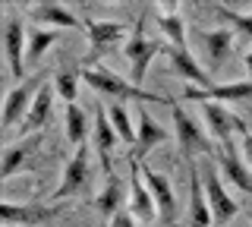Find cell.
<instances>
[{
    "label": "cell",
    "instance_id": "cell-1",
    "mask_svg": "<svg viewBox=\"0 0 252 227\" xmlns=\"http://www.w3.org/2000/svg\"><path fill=\"white\" fill-rule=\"evenodd\" d=\"M82 79L89 82L94 92H101V95H107L114 101H164V98L152 95V92L139 89V85L126 82L123 76H117L114 69H107V66H85Z\"/></svg>",
    "mask_w": 252,
    "mask_h": 227
},
{
    "label": "cell",
    "instance_id": "cell-2",
    "mask_svg": "<svg viewBox=\"0 0 252 227\" xmlns=\"http://www.w3.org/2000/svg\"><path fill=\"white\" fill-rule=\"evenodd\" d=\"M164 51H167V48H161L158 41H152V38L145 35V13H142L139 22L132 26L129 41L123 44V57L129 60V82L142 89V79H145V73H148V66H152V60L158 57V54H164Z\"/></svg>",
    "mask_w": 252,
    "mask_h": 227
},
{
    "label": "cell",
    "instance_id": "cell-3",
    "mask_svg": "<svg viewBox=\"0 0 252 227\" xmlns=\"http://www.w3.org/2000/svg\"><path fill=\"white\" fill-rule=\"evenodd\" d=\"M47 73H38V76H29L26 82L13 85L10 92H6V101H3V130H13L16 123H22L32 111V101L35 95L41 92V85L47 82L44 79Z\"/></svg>",
    "mask_w": 252,
    "mask_h": 227
},
{
    "label": "cell",
    "instance_id": "cell-4",
    "mask_svg": "<svg viewBox=\"0 0 252 227\" xmlns=\"http://www.w3.org/2000/svg\"><path fill=\"white\" fill-rule=\"evenodd\" d=\"M170 114H173V127H177V145H180V155H183L186 161H192L195 152H208L215 155V148H211L208 136H205V130L199 123L189 117L180 104H170Z\"/></svg>",
    "mask_w": 252,
    "mask_h": 227
},
{
    "label": "cell",
    "instance_id": "cell-5",
    "mask_svg": "<svg viewBox=\"0 0 252 227\" xmlns=\"http://www.w3.org/2000/svg\"><path fill=\"white\" fill-rule=\"evenodd\" d=\"M85 32H89V41H92V54L85 57V66H92L101 54L114 51L117 44H126V26L123 22H114V19H85Z\"/></svg>",
    "mask_w": 252,
    "mask_h": 227
},
{
    "label": "cell",
    "instance_id": "cell-6",
    "mask_svg": "<svg viewBox=\"0 0 252 227\" xmlns=\"http://www.w3.org/2000/svg\"><path fill=\"white\" fill-rule=\"evenodd\" d=\"M60 215V205H41V202H3L0 218L3 227H38Z\"/></svg>",
    "mask_w": 252,
    "mask_h": 227
},
{
    "label": "cell",
    "instance_id": "cell-7",
    "mask_svg": "<svg viewBox=\"0 0 252 227\" xmlns=\"http://www.w3.org/2000/svg\"><path fill=\"white\" fill-rule=\"evenodd\" d=\"M129 211H132V218H139V221H145V224L158 221L155 195L148 193V186H145V177H142V161H139L136 152L129 155Z\"/></svg>",
    "mask_w": 252,
    "mask_h": 227
},
{
    "label": "cell",
    "instance_id": "cell-8",
    "mask_svg": "<svg viewBox=\"0 0 252 227\" xmlns=\"http://www.w3.org/2000/svg\"><path fill=\"white\" fill-rule=\"evenodd\" d=\"M3 51H6V66H10V79L26 82V26L19 16H10L3 26Z\"/></svg>",
    "mask_w": 252,
    "mask_h": 227
},
{
    "label": "cell",
    "instance_id": "cell-9",
    "mask_svg": "<svg viewBox=\"0 0 252 227\" xmlns=\"http://www.w3.org/2000/svg\"><path fill=\"white\" fill-rule=\"evenodd\" d=\"M205 195H208L211 215H215V227L227 224L230 218L240 215V202H236L233 195L224 190V183H220V174H218L215 167H208V170H205Z\"/></svg>",
    "mask_w": 252,
    "mask_h": 227
},
{
    "label": "cell",
    "instance_id": "cell-10",
    "mask_svg": "<svg viewBox=\"0 0 252 227\" xmlns=\"http://www.w3.org/2000/svg\"><path fill=\"white\" fill-rule=\"evenodd\" d=\"M85 183H89V148L82 145V148H76V155L66 161L60 186L54 190L51 202H60V199H66V195H79L85 190Z\"/></svg>",
    "mask_w": 252,
    "mask_h": 227
},
{
    "label": "cell",
    "instance_id": "cell-11",
    "mask_svg": "<svg viewBox=\"0 0 252 227\" xmlns=\"http://www.w3.org/2000/svg\"><path fill=\"white\" fill-rule=\"evenodd\" d=\"M142 177H145L148 193L155 195V205H158V221L161 224H177V195H173V186L164 174H158L152 167H142Z\"/></svg>",
    "mask_w": 252,
    "mask_h": 227
},
{
    "label": "cell",
    "instance_id": "cell-12",
    "mask_svg": "<svg viewBox=\"0 0 252 227\" xmlns=\"http://www.w3.org/2000/svg\"><path fill=\"white\" fill-rule=\"evenodd\" d=\"M167 54V60H170V66L177 69V76H183V79L189 82V89H215V79H211V73H205L202 64L192 57V51L189 48H167L164 51Z\"/></svg>",
    "mask_w": 252,
    "mask_h": 227
},
{
    "label": "cell",
    "instance_id": "cell-13",
    "mask_svg": "<svg viewBox=\"0 0 252 227\" xmlns=\"http://www.w3.org/2000/svg\"><path fill=\"white\" fill-rule=\"evenodd\" d=\"M215 161H218L220 177H227V180L236 186V190H243L246 195H252V170L243 164V158H240V152H236L233 142L220 145L218 152H215Z\"/></svg>",
    "mask_w": 252,
    "mask_h": 227
},
{
    "label": "cell",
    "instance_id": "cell-14",
    "mask_svg": "<svg viewBox=\"0 0 252 227\" xmlns=\"http://www.w3.org/2000/svg\"><path fill=\"white\" fill-rule=\"evenodd\" d=\"M199 44L205 48V60H208V66L218 69L224 66V60H227V54H230L233 48V29H211V32H199Z\"/></svg>",
    "mask_w": 252,
    "mask_h": 227
},
{
    "label": "cell",
    "instance_id": "cell-15",
    "mask_svg": "<svg viewBox=\"0 0 252 227\" xmlns=\"http://www.w3.org/2000/svg\"><path fill=\"white\" fill-rule=\"evenodd\" d=\"M202 114H205V123H208V132L218 139L220 145L233 142V132H236L240 117H233L224 104H215V101H205V104H202Z\"/></svg>",
    "mask_w": 252,
    "mask_h": 227
},
{
    "label": "cell",
    "instance_id": "cell-16",
    "mask_svg": "<svg viewBox=\"0 0 252 227\" xmlns=\"http://www.w3.org/2000/svg\"><path fill=\"white\" fill-rule=\"evenodd\" d=\"M186 98L189 101H199V104H205V101H252V79L246 82H230V85H215V89H186Z\"/></svg>",
    "mask_w": 252,
    "mask_h": 227
},
{
    "label": "cell",
    "instance_id": "cell-17",
    "mask_svg": "<svg viewBox=\"0 0 252 227\" xmlns=\"http://www.w3.org/2000/svg\"><path fill=\"white\" fill-rule=\"evenodd\" d=\"M54 95H57V89H54L51 82L41 85V92L35 95V101H32V111L29 117L22 120V136H35V132L44 130L47 117H51V107H54Z\"/></svg>",
    "mask_w": 252,
    "mask_h": 227
},
{
    "label": "cell",
    "instance_id": "cell-18",
    "mask_svg": "<svg viewBox=\"0 0 252 227\" xmlns=\"http://www.w3.org/2000/svg\"><path fill=\"white\" fill-rule=\"evenodd\" d=\"M41 132H35V136H22V142H16V145H10L3 152V164H0V177L3 180H10L19 167H26V161L35 155V148L41 145Z\"/></svg>",
    "mask_w": 252,
    "mask_h": 227
},
{
    "label": "cell",
    "instance_id": "cell-19",
    "mask_svg": "<svg viewBox=\"0 0 252 227\" xmlns=\"http://www.w3.org/2000/svg\"><path fill=\"white\" fill-rule=\"evenodd\" d=\"M94 152H98V158H101V167H104V174L107 170H114L110 167V152H114V145H117V130H114V123H110V117L107 111H101L98 107V114H94Z\"/></svg>",
    "mask_w": 252,
    "mask_h": 227
},
{
    "label": "cell",
    "instance_id": "cell-20",
    "mask_svg": "<svg viewBox=\"0 0 252 227\" xmlns=\"http://www.w3.org/2000/svg\"><path fill=\"white\" fill-rule=\"evenodd\" d=\"M26 16L35 19L38 26H54L57 32H60V29H76L79 26L76 13H69L63 3H38V6H29Z\"/></svg>",
    "mask_w": 252,
    "mask_h": 227
},
{
    "label": "cell",
    "instance_id": "cell-21",
    "mask_svg": "<svg viewBox=\"0 0 252 227\" xmlns=\"http://www.w3.org/2000/svg\"><path fill=\"white\" fill-rule=\"evenodd\" d=\"M136 136H139V142H136V148H132V152H136L139 158H142V155H145V152H152L155 145L167 142V139H170V132L164 130L161 123H158L155 117L145 111V107H142V111H139V127H136Z\"/></svg>",
    "mask_w": 252,
    "mask_h": 227
},
{
    "label": "cell",
    "instance_id": "cell-22",
    "mask_svg": "<svg viewBox=\"0 0 252 227\" xmlns=\"http://www.w3.org/2000/svg\"><path fill=\"white\" fill-rule=\"evenodd\" d=\"M104 190L98 193V199H94V208H98V215L104 218V221H110V218L117 215V211H123V183H120V177L114 174V170H107L104 174Z\"/></svg>",
    "mask_w": 252,
    "mask_h": 227
},
{
    "label": "cell",
    "instance_id": "cell-23",
    "mask_svg": "<svg viewBox=\"0 0 252 227\" xmlns=\"http://www.w3.org/2000/svg\"><path fill=\"white\" fill-rule=\"evenodd\" d=\"M155 16H158L161 32L167 35L170 48H186V22H183V16H180L177 10H164V6H158Z\"/></svg>",
    "mask_w": 252,
    "mask_h": 227
},
{
    "label": "cell",
    "instance_id": "cell-24",
    "mask_svg": "<svg viewBox=\"0 0 252 227\" xmlns=\"http://www.w3.org/2000/svg\"><path fill=\"white\" fill-rule=\"evenodd\" d=\"M57 41H60V32H57V29L32 26L29 29V57H26V64H38V60H41Z\"/></svg>",
    "mask_w": 252,
    "mask_h": 227
},
{
    "label": "cell",
    "instance_id": "cell-25",
    "mask_svg": "<svg viewBox=\"0 0 252 227\" xmlns=\"http://www.w3.org/2000/svg\"><path fill=\"white\" fill-rule=\"evenodd\" d=\"M85 136H89V117L79 104H66V139L76 148L85 145Z\"/></svg>",
    "mask_w": 252,
    "mask_h": 227
},
{
    "label": "cell",
    "instance_id": "cell-26",
    "mask_svg": "<svg viewBox=\"0 0 252 227\" xmlns=\"http://www.w3.org/2000/svg\"><path fill=\"white\" fill-rule=\"evenodd\" d=\"M107 117H110V123H114L117 136H120L126 145L136 148L139 136H136V127H132V120H129V114H126V107H123V104H110V107H107Z\"/></svg>",
    "mask_w": 252,
    "mask_h": 227
},
{
    "label": "cell",
    "instance_id": "cell-27",
    "mask_svg": "<svg viewBox=\"0 0 252 227\" xmlns=\"http://www.w3.org/2000/svg\"><path fill=\"white\" fill-rule=\"evenodd\" d=\"M79 79H82V73L73 66H63L57 73V79H54V89H57V98H63L66 104H76V95H79Z\"/></svg>",
    "mask_w": 252,
    "mask_h": 227
},
{
    "label": "cell",
    "instance_id": "cell-28",
    "mask_svg": "<svg viewBox=\"0 0 252 227\" xmlns=\"http://www.w3.org/2000/svg\"><path fill=\"white\" fill-rule=\"evenodd\" d=\"M211 13H215L218 19L236 26V32H243L246 38H252V13H236V10H227V6H211Z\"/></svg>",
    "mask_w": 252,
    "mask_h": 227
},
{
    "label": "cell",
    "instance_id": "cell-29",
    "mask_svg": "<svg viewBox=\"0 0 252 227\" xmlns=\"http://www.w3.org/2000/svg\"><path fill=\"white\" fill-rule=\"evenodd\" d=\"M107 227H136V218H132V211H117L107 221Z\"/></svg>",
    "mask_w": 252,
    "mask_h": 227
},
{
    "label": "cell",
    "instance_id": "cell-30",
    "mask_svg": "<svg viewBox=\"0 0 252 227\" xmlns=\"http://www.w3.org/2000/svg\"><path fill=\"white\" fill-rule=\"evenodd\" d=\"M236 132H240V148H243V155H246V161L252 164V132H249L246 127H240Z\"/></svg>",
    "mask_w": 252,
    "mask_h": 227
},
{
    "label": "cell",
    "instance_id": "cell-31",
    "mask_svg": "<svg viewBox=\"0 0 252 227\" xmlns=\"http://www.w3.org/2000/svg\"><path fill=\"white\" fill-rule=\"evenodd\" d=\"M243 64H246V73L252 76V51H246V54H243Z\"/></svg>",
    "mask_w": 252,
    "mask_h": 227
},
{
    "label": "cell",
    "instance_id": "cell-32",
    "mask_svg": "<svg viewBox=\"0 0 252 227\" xmlns=\"http://www.w3.org/2000/svg\"><path fill=\"white\" fill-rule=\"evenodd\" d=\"M249 221H252V205H249Z\"/></svg>",
    "mask_w": 252,
    "mask_h": 227
}]
</instances>
